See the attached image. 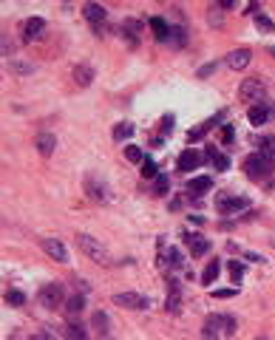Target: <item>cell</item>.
Masks as SVG:
<instances>
[{"instance_id": "obj_43", "label": "cell", "mask_w": 275, "mask_h": 340, "mask_svg": "<svg viewBox=\"0 0 275 340\" xmlns=\"http://www.w3.org/2000/svg\"><path fill=\"white\" fill-rule=\"evenodd\" d=\"M255 340H267V337H255Z\"/></svg>"}, {"instance_id": "obj_37", "label": "cell", "mask_w": 275, "mask_h": 340, "mask_svg": "<svg viewBox=\"0 0 275 340\" xmlns=\"http://www.w3.org/2000/svg\"><path fill=\"white\" fill-rule=\"evenodd\" d=\"M239 295V289H216L213 292V298H236Z\"/></svg>"}, {"instance_id": "obj_25", "label": "cell", "mask_w": 275, "mask_h": 340, "mask_svg": "<svg viewBox=\"0 0 275 340\" xmlns=\"http://www.w3.org/2000/svg\"><path fill=\"white\" fill-rule=\"evenodd\" d=\"M204 159L213 162V165H216V170H227V167H230V159H227V156H221L218 151H207V156H204Z\"/></svg>"}, {"instance_id": "obj_6", "label": "cell", "mask_w": 275, "mask_h": 340, "mask_svg": "<svg viewBox=\"0 0 275 340\" xmlns=\"http://www.w3.org/2000/svg\"><path fill=\"white\" fill-rule=\"evenodd\" d=\"M37 298H40V304H43L45 309H57V306L63 304V283H45Z\"/></svg>"}, {"instance_id": "obj_42", "label": "cell", "mask_w": 275, "mask_h": 340, "mask_svg": "<svg viewBox=\"0 0 275 340\" xmlns=\"http://www.w3.org/2000/svg\"><path fill=\"white\" fill-rule=\"evenodd\" d=\"M269 54H272V57H275V45H269Z\"/></svg>"}, {"instance_id": "obj_34", "label": "cell", "mask_w": 275, "mask_h": 340, "mask_svg": "<svg viewBox=\"0 0 275 340\" xmlns=\"http://www.w3.org/2000/svg\"><path fill=\"white\" fill-rule=\"evenodd\" d=\"M6 304L23 306V304H26V295H23V292H17V289H9V292H6Z\"/></svg>"}, {"instance_id": "obj_41", "label": "cell", "mask_w": 275, "mask_h": 340, "mask_svg": "<svg viewBox=\"0 0 275 340\" xmlns=\"http://www.w3.org/2000/svg\"><path fill=\"white\" fill-rule=\"evenodd\" d=\"M162 128H165V133H167L170 128H173V116H165V122H162Z\"/></svg>"}, {"instance_id": "obj_39", "label": "cell", "mask_w": 275, "mask_h": 340, "mask_svg": "<svg viewBox=\"0 0 275 340\" xmlns=\"http://www.w3.org/2000/svg\"><path fill=\"white\" fill-rule=\"evenodd\" d=\"M29 340H54V337H51V332H40V334H31Z\"/></svg>"}, {"instance_id": "obj_4", "label": "cell", "mask_w": 275, "mask_h": 340, "mask_svg": "<svg viewBox=\"0 0 275 340\" xmlns=\"http://www.w3.org/2000/svg\"><path fill=\"white\" fill-rule=\"evenodd\" d=\"M247 207H250V199H244V196H233V193L216 196V210L221 216H236L239 210H247Z\"/></svg>"}, {"instance_id": "obj_5", "label": "cell", "mask_w": 275, "mask_h": 340, "mask_svg": "<svg viewBox=\"0 0 275 340\" xmlns=\"http://www.w3.org/2000/svg\"><path fill=\"white\" fill-rule=\"evenodd\" d=\"M77 244H80V250L88 255V258H94V261H100V264H111V255H108V250L100 244L97 238H91V235H77Z\"/></svg>"}, {"instance_id": "obj_29", "label": "cell", "mask_w": 275, "mask_h": 340, "mask_svg": "<svg viewBox=\"0 0 275 340\" xmlns=\"http://www.w3.org/2000/svg\"><path fill=\"white\" fill-rule=\"evenodd\" d=\"M125 159L133 162V165H142V162H145V156H142V148L128 145V148H125Z\"/></svg>"}, {"instance_id": "obj_35", "label": "cell", "mask_w": 275, "mask_h": 340, "mask_svg": "<svg viewBox=\"0 0 275 340\" xmlns=\"http://www.w3.org/2000/svg\"><path fill=\"white\" fill-rule=\"evenodd\" d=\"M255 26H258L261 31H275V23L269 20L267 15H255Z\"/></svg>"}, {"instance_id": "obj_10", "label": "cell", "mask_w": 275, "mask_h": 340, "mask_svg": "<svg viewBox=\"0 0 275 340\" xmlns=\"http://www.w3.org/2000/svg\"><path fill=\"white\" fill-rule=\"evenodd\" d=\"M43 250L54 261H68V250H65V244L60 238H43Z\"/></svg>"}, {"instance_id": "obj_36", "label": "cell", "mask_w": 275, "mask_h": 340, "mask_svg": "<svg viewBox=\"0 0 275 340\" xmlns=\"http://www.w3.org/2000/svg\"><path fill=\"white\" fill-rule=\"evenodd\" d=\"M173 45H181L185 43V29H170V37H167Z\"/></svg>"}, {"instance_id": "obj_26", "label": "cell", "mask_w": 275, "mask_h": 340, "mask_svg": "<svg viewBox=\"0 0 275 340\" xmlns=\"http://www.w3.org/2000/svg\"><path fill=\"white\" fill-rule=\"evenodd\" d=\"M218 261H210V264H207V267H204V272H202V281L204 283H216V278H218Z\"/></svg>"}, {"instance_id": "obj_11", "label": "cell", "mask_w": 275, "mask_h": 340, "mask_svg": "<svg viewBox=\"0 0 275 340\" xmlns=\"http://www.w3.org/2000/svg\"><path fill=\"white\" fill-rule=\"evenodd\" d=\"M43 31H45V20H43V17H31V20L23 26V40L31 43V40H37Z\"/></svg>"}, {"instance_id": "obj_19", "label": "cell", "mask_w": 275, "mask_h": 340, "mask_svg": "<svg viewBox=\"0 0 275 340\" xmlns=\"http://www.w3.org/2000/svg\"><path fill=\"white\" fill-rule=\"evenodd\" d=\"M74 80H77V85H82V88H85L88 82L94 80V71H91L88 65H74Z\"/></svg>"}, {"instance_id": "obj_16", "label": "cell", "mask_w": 275, "mask_h": 340, "mask_svg": "<svg viewBox=\"0 0 275 340\" xmlns=\"http://www.w3.org/2000/svg\"><path fill=\"white\" fill-rule=\"evenodd\" d=\"M34 145H37V151L43 153V156H51V153H54V148H57V139L51 136V133H40Z\"/></svg>"}, {"instance_id": "obj_30", "label": "cell", "mask_w": 275, "mask_h": 340, "mask_svg": "<svg viewBox=\"0 0 275 340\" xmlns=\"http://www.w3.org/2000/svg\"><path fill=\"white\" fill-rule=\"evenodd\" d=\"M159 176V167H156V162L153 159H145L142 162V179H156Z\"/></svg>"}, {"instance_id": "obj_27", "label": "cell", "mask_w": 275, "mask_h": 340, "mask_svg": "<svg viewBox=\"0 0 275 340\" xmlns=\"http://www.w3.org/2000/svg\"><path fill=\"white\" fill-rule=\"evenodd\" d=\"M82 306H85L82 295H71V298H68V304H65V312H68V315H80Z\"/></svg>"}, {"instance_id": "obj_21", "label": "cell", "mask_w": 275, "mask_h": 340, "mask_svg": "<svg viewBox=\"0 0 275 340\" xmlns=\"http://www.w3.org/2000/svg\"><path fill=\"white\" fill-rule=\"evenodd\" d=\"M258 148H261V156H264V159H269L272 162L275 159V136H264V139H258Z\"/></svg>"}, {"instance_id": "obj_28", "label": "cell", "mask_w": 275, "mask_h": 340, "mask_svg": "<svg viewBox=\"0 0 275 340\" xmlns=\"http://www.w3.org/2000/svg\"><path fill=\"white\" fill-rule=\"evenodd\" d=\"M130 136H133V125H130V122H119L114 128V139H116V142H119V139H130Z\"/></svg>"}, {"instance_id": "obj_33", "label": "cell", "mask_w": 275, "mask_h": 340, "mask_svg": "<svg viewBox=\"0 0 275 340\" xmlns=\"http://www.w3.org/2000/svg\"><path fill=\"white\" fill-rule=\"evenodd\" d=\"M167 187H170L167 176H156V181H153V196H165Z\"/></svg>"}, {"instance_id": "obj_15", "label": "cell", "mask_w": 275, "mask_h": 340, "mask_svg": "<svg viewBox=\"0 0 275 340\" xmlns=\"http://www.w3.org/2000/svg\"><path fill=\"white\" fill-rule=\"evenodd\" d=\"M210 187H213V179H210V176H196V179L188 181V190H190V193H210Z\"/></svg>"}, {"instance_id": "obj_3", "label": "cell", "mask_w": 275, "mask_h": 340, "mask_svg": "<svg viewBox=\"0 0 275 340\" xmlns=\"http://www.w3.org/2000/svg\"><path fill=\"white\" fill-rule=\"evenodd\" d=\"M264 94H267V88H264V82H261L258 77H250V80H244L239 85V100L247 102L250 108H253V105H261Z\"/></svg>"}, {"instance_id": "obj_9", "label": "cell", "mask_w": 275, "mask_h": 340, "mask_svg": "<svg viewBox=\"0 0 275 340\" xmlns=\"http://www.w3.org/2000/svg\"><path fill=\"white\" fill-rule=\"evenodd\" d=\"M250 60H253V54H250L247 48H236V51H230V54H227V65H230L233 71L247 68V65H250Z\"/></svg>"}, {"instance_id": "obj_24", "label": "cell", "mask_w": 275, "mask_h": 340, "mask_svg": "<svg viewBox=\"0 0 275 340\" xmlns=\"http://www.w3.org/2000/svg\"><path fill=\"white\" fill-rule=\"evenodd\" d=\"M65 340H88V334L80 323H68L65 326Z\"/></svg>"}, {"instance_id": "obj_23", "label": "cell", "mask_w": 275, "mask_h": 340, "mask_svg": "<svg viewBox=\"0 0 275 340\" xmlns=\"http://www.w3.org/2000/svg\"><path fill=\"white\" fill-rule=\"evenodd\" d=\"M179 281H170V298H167V312H179Z\"/></svg>"}, {"instance_id": "obj_13", "label": "cell", "mask_w": 275, "mask_h": 340, "mask_svg": "<svg viewBox=\"0 0 275 340\" xmlns=\"http://www.w3.org/2000/svg\"><path fill=\"white\" fill-rule=\"evenodd\" d=\"M85 190H88V196H91V199H94V202H105V199H108V190H105V184H102L100 179H94V176H88L85 179Z\"/></svg>"}, {"instance_id": "obj_31", "label": "cell", "mask_w": 275, "mask_h": 340, "mask_svg": "<svg viewBox=\"0 0 275 340\" xmlns=\"http://www.w3.org/2000/svg\"><path fill=\"white\" fill-rule=\"evenodd\" d=\"M213 125H216V122H202L196 130H190V133H188V142H199V139H202L204 133H207V130L213 128Z\"/></svg>"}, {"instance_id": "obj_18", "label": "cell", "mask_w": 275, "mask_h": 340, "mask_svg": "<svg viewBox=\"0 0 275 340\" xmlns=\"http://www.w3.org/2000/svg\"><path fill=\"white\" fill-rule=\"evenodd\" d=\"M165 258L167 261H162L167 269H181L185 267V258H181V253L176 250V247H170V250H165Z\"/></svg>"}, {"instance_id": "obj_17", "label": "cell", "mask_w": 275, "mask_h": 340, "mask_svg": "<svg viewBox=\"0 0 275 340\" xmlns=\"http://www.w3.org/2000/svg\"><path fill=\"white\" fill-rule=\"evenodd\" d=\"M247 119H250L253 125H264L269 119V108L267 105H253V108L247 111Z\"/></svg>"}, {"instance_id": "obj_14", "label": "cell", "mask_w": 275, "mask_h": 340, "mask_svg": "<svg viewBox=\"0 0 275 340\" xmlns=\"http://www.w3.org/2000/svg\"><path fill=\"white\" fill-rule=\"evenodd\" d=\"M82 15H85L88 23H94V26H97V23L105 20V6H102V3H85Z\"/></svg>"}, {"instance_id": "obj_2", "label": "cell", "mask_w": 275, "mask_h": 340, "mask_svg": "<svg viewBox=\"0 0 275 340\" xmlns=\"http://www.w3.org/2000/svg\"><path fill=\"white\" fill-rule=\"evenodd\" d=\"M241 170H244L247 179L253 181H264L269 176V170H272V162L264 159L261 153H253V156H247L244 162H241Z\"/></svg>"}, {"instance_id": "obj_40", "label": "cell", "mask_w": 275, "mask_h": 340, "mask_svg": "<svg viewBox=\"0 0 275 340\" xmlns=\"http://www.w3.org/2000/svg\"><path fill=\"white\" fill-rule=\"evenodd\" d=\"M213 68H216V65H204V68H199V77H207V74H213Z\"/></svg>"}, {"instance_id": "obj_7", "label": "cell", "mask_w": 275, "mask_h": 340, "mask_svg": "<svg viewBox=\"0 0 275 340\" xmlns=\"http://www.w3.org/2000/svg\"><path fill=\"white\" fill-rule=\"evenodd\" d=\"M114 304L125 306V309H145L148 298H142L139 292H119V295H114Z\"/></svg>"}, {"instance_id": "obj_44", "label": "cell", "mask_w": 275, "mask_h": 340, "mask_svg": "<svg viewBox=\"0 0 275 340\" xmlns=\"http://www.w3.org/2000/svg\"><path fill=\"white\" fill-rule=\"evenodd\" d=\"M100 340H111V337H100Z\"/></svg>"}, {"instance_id": "obj_20", "label": "cell", "mask_w": 275, "mask_h": 340, "mask_svg": "<svg viewBox=\"0 0 275 340\" xmlns=\"http://www.w3.org/2000/svg\"><path fill=\"white\" fill-rule=\"evenodd\" d=\"M151 29H153V34H156V40H167V37H170V26H167L162 17H151Z\"/></svg>"}, {"instance_id": "obj_12", "label": "cell", "mask_w": 275, "mask_h": 340, "mask_svg": "<svg viewBox=\"0 0 275 340\" xmlns=\"http://www.w3.org/2000/svg\"><path fill=\"white\" fill-rule=\"evenodd\" d=\"M199 165H202V153H196L193 148H188V151L179 156V162H176V167H179V170H196Z\"/></svg>"}, {"instance_id": "obj_8", "label": "cell", "mask_w": 275, "mask_h": 340, "mask_svg": "<svg viewBox=\"0 0 275 340\" xmlns=\"http://www.w3.org/2000/svg\"><path fill=\"white\" fill-rule=\"evenodd\" d=\"M188 247H190V253L196 255V258H202L207 250H210V238H204V235H199V232H188Z\"/></svg>"}, {"instance_id": "obj_22", "label": "cell", "mask_w": 275, "mask_h": 340, "mask_svg": "<svg viewBox=\"0 0 275 340\" xmlns=\"http://www.w3.org/2000/svg\"><path fill=\"white\" fill-rule=\"evenodd\" d=\"M91 323H94V329L100 332V337H108V315H105V312H94V320H91Z\"/></svg>"}, {"instance_id": "obj_38", "label": "cell", "mask_w": 275, "mask_h": 340, "mask_svg": "<svg viewBox=\"0 0 275 340\" xmlns=\"http://www.w3.org/2000/svg\"><path fill=\"white\" fill-rule=\"evenodd\" d=\"M221 139H224V145H230L233 139H236V130H233L230 125H227V128H224V133H221Z\"/></svg>"}, {"instance_id": "obj_1", "label": "cell", "mask_w": 275, "mask_h": 340, "mask_svg": "<svg viewBox=\"0 0 275 340\" xmlns=\"http://www.w3.org/2000/svg\"><path fill=\"white\" fill-rule=\"evenodd\" d=\"M221 334H236V320L227 318V315H210L204 320L202 337L204 340H218Z\"/></svg>"}, {"instance_id": "obj_32", "label": "cell", "mask_w": 275, "mask_h": 340, "mask_svg": "<svg viewBox=\"0 0 275 340\" xmlns=\"http://www.w3.org/2000/svg\"><path fill=\"white\" fill-rule=\"evenodd\" d=\"M241 278H244V264L241 261H230V281L239 283Z\"/></svg>"}]
</instances>
